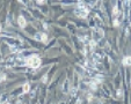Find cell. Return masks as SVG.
<instances>
[{
    "label": "cell",
    "mask_w": 131,
    "mask_h": 104,
    "mask_svg": "<svg viewBox=\"0 0 131 104\" xmlns=\"http://www.w3.org/2000/svg\"><path fill=\"white\" fill-rule=\"evenodd\" d=\"M26 65L29 66V67H33V68H37L40 67L41 65V59L37 56H30L26 58Z\"/></svg>",
    "instance_id": "1"
},
{
    "label": "cell",
    "mask_w": 131,
    "mask_h": 104,
    "mask_svg": "<svg viewBox=\"0 0 131 104\" xmlns=\"http://www.w3.org/2000/svg\"><path fill=\"white\" fill-rule=\"evenodd\" d=\"M74 14H76L77 16H79V18H86L87 14H88V9L86 8L85 4L84 3L78 4V8L74 11Z\"/></svg>",
    "instance_id": "2"
},
{
    "label": "cell",
    "mask_w": 131,
    "mask_h": 104,
    "mask_svg": "<svg viewBox=\"0 0 131 104\" xmlns=\"http://www.w3.org/2000/svg\"><path fill=\"white\" fill-rule=\"evenodd\" d=\"M35 38L38 39V41H41V42H43V43H46V41H48L45 34H36Z\"/></svg>",
    "instance_id": "3"
},
{
    "label": "cell",
    "mask_w": 131,
    "mask_h": 104,
    "mask_svg": "<svg viewBox=\"0 0 131 104\" xmlns=\"http://www.w3.org/2000/svg\"><path fill=\"white\" fill-rule=\"evenodd\" d=\"M18 23H19V26L21 28H25L26 27V24H27V22H26V19L23 18V16H19V19H18Z\"/></svg>",
    "instance_id": "4"
},
{
    "label": "cell",
    "mask_w": 131,
    "mask_h": 104,
    "mask_svg": "<svg viewBox=\"0 0 131 104\" xmlns=\"http://www.w3.org/2000/svg\"><path fill=\"white\" fill-rule=\"evenodd\" d=\"M123 65L124 66H131V57L128 56L123 59Z\"/></svg>",
    "instance_id": "5"
},
{
    "label": "cell",
    "mask_w": 131,
    "mask_h": 104,
    "mask_svg": "<svg viewBox=\"0 0 131 104\" xmlns=\"http://www.w3.org/2000/svg\"><path fill=\"white\" fill-rule=\"evenodd\" d=\"M29 89H30V86H29L28 83H25V84H23V92H28Z\"/></svg>",
    "instance_id": "6"
},
{
    "label": "cell",
    "mask_w": 131,
    "mask_h": 104,
    "mask_svg": "<svg viewBox=\"0 0 131 104\" xmlns=\"http://www.w3.org/2000/svg\"><path fill=\"white\" fill-rule=\"evenodd\" d=\"M113 13H114V15H117V14H118V8H117V6H115V7H114Z\"/></svg>",
    "instance_id": "7"
},
{
    "label": "cell",
    "mask_w": 131,
    "mask_h": 104,
    "mask_svg": "<svg viewBox=\"0 0 131 104\" xmlns=\"http://www.w3.org/2000/svg\"><path fill=\"white\" fill-rule=\"evenodd\" d=\"M117 92H118V94H117V95H118V96H122V90H118V91H117Z\"/></svg>",
    "instance_id": "8"
},
{
    "label": "cell",
    "mask_w": 131,
    "mask_h": 104,
    "mask_svg": "<svg viewBox=\"0 0 131 104\" xmlns=\"http://www.w3.org/2000/svg\"><path fill=\"white\" fill-rule=\"evenodd\" d=\"M37 3H40V4H43V3H44V0H37Z\"/></svg>",
    "instance_id": "9"
},
{
    "label": "cell",
    "mask_w": 131,
    "mask_h": 104,
    "mask_svg": "<svg viewBox=\"0 0 131 104\" xmlns=\"http://www.w3.org/2000/svg\"><path fill=\"white\" fill-rule=\"evenodd\" d=\"M0 29H1V27H0Z\"/></svg>",
    "instance_id": "10"
}]
</instances>
